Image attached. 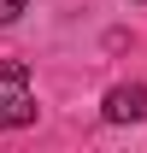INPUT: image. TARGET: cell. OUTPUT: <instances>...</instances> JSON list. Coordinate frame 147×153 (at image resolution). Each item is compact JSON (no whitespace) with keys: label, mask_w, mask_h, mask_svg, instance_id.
<instances>
[{"label":"cell","mask_w":147,"mask_h":153,"mask_svg":"<svg viewBox=\"0 0 147 153\" xmlns=\"http://www.w3.org/2000/svg\"><path fill=\"white\" fill-rule=\"evenodd\" d=\"M30 118H36L30 71H24V65H0V130H24Z\"/></svg>","instance_id":"6da1fadb"},{"label":"cell","mask_w":147,"mask_h":153,"mask_svg":"<svg viewBox=\"0 0 147 153\" xmlns=\"http://www.w3.org/2000/svg\"><path fill=\"white\" fill-rule=\"evenodd\" d=\"M106 118L112 124H135V118H147V88L141 82H118L106 94Z\"/></svg>","instance_id":"7a4b0ae2"},{"label":"cell","mask_w":147,"mask_h":153,"mask_svg":"<svg viewBox=\"0 0 147 153\" xmlns=\"http://www.w3.org/2000/svg\"><path fill=\"white\" fill-rule=\"evenodd\" d=\"M18 12H24V0H0V24H12Z\"/></svg>","instance_id":"3957f363"}]
</instances>
